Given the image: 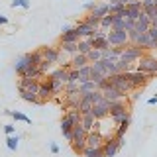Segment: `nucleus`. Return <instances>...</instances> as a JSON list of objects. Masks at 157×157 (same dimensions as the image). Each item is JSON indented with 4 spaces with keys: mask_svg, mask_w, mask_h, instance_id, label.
Instances as JSON below:
<instances>
[{
    "mask_svg": "<svg viewBox=\"0 0 157 157\" xmlns=\"http://www.w3.org/2000/svg\"><path fill=\"white\" fill-rule=\"evenodd\" d=\"M108 85H112L114 88H118L120 92H124V94H128V92L134 90V86H132L130 82V73H114V75L108 77Z\"/></svg>",
    "mask_w": 157,
    "mask_h": 157,
    "instance_id": "obj_1",
    "label": "nucleus"
},
{
    "mask_svg": "<svg viewBox=\"0 0 157 157\" xmlns=\"http://www.w3.org/2000/svg\"><path fill=\"white\" fill-rule=\"evenodd\" d=\"M145 55V49L136 45V43H128L124 47V51H122V55L118 59H122V61H128V63H137L141 57Z\"/></svg>",
    "mask_w": 157,
    "mask_h": 157,
    "instance_id": "obj_2",
    "label": "nucleus"
},
{
    "mask_svg": "<svg viewBox=\"0 0 157 157\" xmlns=\"http://www.w3.org/2000/svg\"><path fill=\"white\" fill-rule=\"evenodd\" d=\"M126 144L124 137H108V140H104V144H102V155L104 157H116V153L120 151V147Z\"/></svg>",
    "mask_w": 157,
    "mask_h": 157,
    "instance_id": "obj_3",
    "label": "nucleus"
},
{
    "mask_svg": "<svg viewBox=\"0 0 157 157\" xmlns=\"http://www.w3.org/2000/svg\"><path fill=\"white\" fill-rule=\"evenodd\" d=\"M108 116L114 118L116 124H120L126 116H130V110H128V104L124 102V98H122V100H116V102H110V112H108Z\"/></svg>",
    "mask_w": 157,
    "mask_h": 157,
    "instance_id": "obj_4",
    "label": "nucleus"
},
{
    "mask_svg": "<svg viewBox=\"0 0 157 157\" xmlns=\"http://www.w3.org/2000/svg\"><path fill=\"white\" fill-rule=\"evenodd\" d=\"M136 71L147 73V75H155V73H157V57L144 55L140 61L136 63Z\"/></svg>",
    "mask_w": 157,
    "mask_h": 157,
    "instance_id": "obj_5",
    "label": "nucleus"
},
{
    "mask_svg": "<svg viewBox=\"0 0 157 157\" xmlns=\"http://www.w3.org/2000/svg\"><path fill=\"white\" fill-rule=\"evenodd\" d=\"M106 39H108L110 45H128V43H130L126 29H110V32L106 33Z\"/></svg>",
    "mask_w": 157,
    "mask_h": 157,
    "instance_id": "obj_6",
    "label": "nucleus"
},
{
    "mask_svg": "<svg viewBox=\"0 0 157 157\" xmlns=\"http://www.w3.org/2000/svg\"><path fill=\"white\" fill-rule=\"evenodd\" d=\"M108 112H110V100H106L104 96H102L100 100L96 102V104H92V116H94L96 120H102V118H106Z\"/></svg>",
    "mask_w": 157,
    "mask_h": 157,
    "instance_id": "obj_7",
    "label": "nucleus"
},
{
    "mask_svg": "<svg viewBox=\"0 0 157 157\" xmlns=\"http://www.w3.org/2000/svg\"><path fill=\"white\" fill-rule=\"evenodd\" d=\"M149 77H153V75H147V73H141V71H132L130 73V82H132L134 88H144L145 82L149 81Z\"/></svg>",
    "mask_w": 157,
    "mask_h": 157,
    "instance_id": "obj_8",
    "label": "nucleus"
},
{
    "mask_svg": "<svg viewBox=\"0 0 157 157\" xmlns=\"http://www.w3.org/2000/svg\"><path fill=\"white\" fill-rule=\"evenodd\" d=\"M102 96H104L106 100H110V102H116V100H122V98H126L128 94L120 92L118 88H114L112 85H106L104 88H102Z\"/></svg>",
    "mask_w": 157,
    "mask_h": 157,
    "instance_id": "obj_9",
    "label": "nucleus"
},
{
    "mask_svg": "<svg viewBox=\"0 0 157 157\" xmlns=\"http://www.w3.org/2000/svg\"><path fill=\"white\" fill-rule=\"evenodd\" d=\"M102 144H104V137H102V134L98 130H90L86 134V145H90V147H102Z\"/></svg>",
    "mask_w": 157,
    "mask_h": 157,
    "instance_id": "obj_10",
    "label": "nucleus"
},
{
    "mask_svg": "<svg viewBox=\"0 0 157 157\" xmlns=\"http://www.w3.org/2000/svg\"><path fill=\"white\" fill-rule=\"evenodd\" d=\"M94 29H96V28H92L90 24H86V22H85V20L77 24V32H78V36H81V39H88V37H92V36H94Z\"/></svg>",
    "mask_w": 157,
    "mask_h": 157,
    "instance_id": "obj_11",
    "label": "nucleus"
},
{
    "mask_svg": "<svg viewBox=\"0 0 157 157\" xmlns=\"http://www.w3.org/2000/svg\"><path fill=\"white\" fill-rule=\"evenodd\" d=\"M78 39H81V36H78L77 26H75V28H63V33H61V37H59V41H73V43H77Z\"/></svg>",
    "mask_w": 157,
    "mask_h": 157,
    "instance_id": "obj_12",
    "label": "nucleus"
},
{
    "mask_svg": "<svg viewBox=\"0 0 157 157\" xmlns=\"http://www.w3.org/2000/svg\"><path fill=\"white\" fill-rule=\"evenodd\" d=\"M41 53H43V59H45V61H49L51 65L59 63V49H55V47H43Z\"/></svg>",
    "mask_w": 157,
    "mask_h": 157,
    "instance_id": "obj_13",
    "label": "nucleus"
},
{
    "mask_svg": "<svg viewBox=\"0 0 157 157\" xmlns=\"http://www.w3.org/2000/svg\"><path fill=\"white\" fill-rule=\"evenodd\" d=\"M149 26H151V22H149V16H147L145 12H141V16L136 20V26H134V28H136L140 33H145L147 29H149Z\"/></svg>",
    "mask_w": 157,
    "mask_h": 157,
    "instance_id": "obj_14",
    "label": "nucleus"
},
{
    "mask_svg": "<svg viewBox=\"0 0 157 157\" xmlns=\"http://www.w3.org/2000/svg\"><path fill=\"white\" fill-rule=\"evenodd\" d=\"M86 134H88V132L85 130V128H82V124H75V126H73V130H71V141L85 140ZM71 141H69V144H71Z\"/></svg>",
    "mask_w": 157,
    "mask_h": 157,
    "instance_id": "obj_15",
    "label": "nucleus"
},
{
    "mask_svg": "<svg viewBox=\"0 0 157 157\" xmlns=\"http://www.w3.org/2000/svg\"><path fill=\"white\" fill-rule=\"evenodd\" d=\"M73 126H75V124L69 120V116H67V114L61 118V132H63V136H65V140H67V141H71V130H73Z\"/></svg>",
    "mask_w": 157,
    "mask_h": 157,
    "instance_id": "obj_16",
    "label": "nucleus"
},
{
    "mask_svg": "<svg viewBox=\"0 0 157 157\" xmlns=\"http://www.w3.org/2000/svg\"><path fill=\"white\" fill-rule=\"evenodd\" d=\"M37 96L41 98V102H45L47 98H51V96H53L51 86H49V82H47V81H41V85H39V90H37Z\"/></svg>",
    "mask_w": 157,
    "mask_h": 157,
    "instance_id": "obj_17",
    "label": "nucleus"
},
{
    "mask_svg": "<svg viewBox=\"0 0 157 157\" xmlns=\"http://www.w3.org/2000/svg\"><path fill=\"white\" fill-rule=\"evenodd\" d=\"M88 57L86 55H82V53H75L73 55V59H71V65H73V69H81V67H85V65H88Z\"/></svg>",
    "mask_w": 157,
    "mask_h": 157,
    "instance_id": "obj_18",
    "label": "nucleus"
},
{
    "mask_svg": "<svg viewBox=\"0 0 157 157\" xmlns=\"http://www.w3.org/2000/svg\"><path fill=\"white\" fill-rule=\"evenodd\" d=\"M81 124H82V128H85L86 132H90V130L96 128V118L92 116V112H90V114H85L81 118Z\"/></svg>",
    "mask_w": 157,
    "mask_h": 157,
    "instance_id": "obj_19",
    "label": "nucleus"
},
{
    "mask_svg": "<svg viewBox=\"0 0 157 157\" xmlns=\"http://www.w3.org/2000/svg\"><path fill=\"white\" fill-rule=\"evenodd\" d=\"M20 96H22L26 102H32V104H41V98H39L36 92H29V90H24V88H20Z\"/></svg>",
    "mask_w": 157,
    "mask_h": 157,
    "instance_id": "obj_20",
    "label": "nucleus"
},
{
    "mask_svg": "<svg viewBox=\"0 0 157 157\" xmlns=\"http://www.w3.org/2000/svg\"><path fill=\"white\" fill-rule=\"evenodd\" d=\"M45 81L49 82V86H51V92L53 94H59V92L63 90V88H65V82L63 81H59V78H53V77H47Z\"/></svg>",
    "mask_w": 157,
    "mask_h": 157,
    "instance_id": "obj_21",
    "label": "nucleus"
},
{
    "mask_svg": "<svg viewBox=\"0 0 157 157\" xmlns=\"http://www.w3.org/2000/svg\"><path fill=\"white\" fill-rule=\"evenodd\" d=\"M130 124H132V118L126 116L124 120L120 122V124H116V126H118V128H116V136H118V137H124L126 132H128V128H130Z\"/></svg>",
    "mask_w": 157,
    "mask_h": 157,
    "instance_id": "obj_22",
    "label": "nucleus"
},
{
    "mask_svg": "<svg viewBox=\"0 0 157 157\" xmlns=\"http://www.w3.org/2000/svg\"><path fill=\"white\" fill-rule=\"evenodd\" d=\"M90 75H92L90 63H88V65H85V67H81V69H78V85H81V82L90 81Z\"/></svg>",
    "mask_w": 157,
    "mask_h": 157,
    "instance_id": "obj_23",
    "label": "nucleus"
},
{
    "mask_svg": "<svg viewBox=\"0 0 157 157\" xmlns=\"http://www.w3.org/2000/svg\"><path fill=\"white\" fill-rule=\"evenodd\" d=\"M141 10H144L149 18L157 14V8H155V2H153V0H141Z\"/></svg>",
    "mask_w": 157,
    "mask_h": 157,
    "instance_id": "obj_24",
    "label": "nucleus"
},
{
    "mask_svg": "<svg viewBox=\"0 0 157 157\" xmlns=\"http://www.w3.org/2000/svg\"><path fill=\"white\" fill-rule=\"evenodd\" d=\"M78 43V41H77ZM73 41H59V47L63 49L65 53H71V55H75V53H78V45Z\"/></svg>",
    "mask_w": 157,
    "mask_h": 157,
    "instance_id": "obj_25",
    "label": "nucleus"
},
{
    "mask_svg": "<svg viewBox=\"0 0 157 157\" xmlns=\"http://www.w3.org/2000/svg\"><path fill=\"white\" fill-rule=\"evenodd\" d=\"M118 61V59H116ZM116 61H112V59H102V63H104V69H106V75L110 77V75H114V73H120L118 71V63Z\"/></svg>",
    "mask_w": 157,
    "mask_h": 157,
    "instance_id": "obj_26",
    "label": "nucleus"
},
{
    "mask_svg": "<svg viewBox=\"0 0 157 157\" xmlns=\"http://www.w3.org/2000/svg\"><path fill=\"white\" fill-rule=\"evenodd\" d=\"M92 14L98 18H102V16H106V14H110V6H108V2H102V4H96L94 10H92Z\"/></svg>",
    "mask_w": 157,
    "mask_h": 157,
    "instance_id": "obj_27",
    "label": "nucleus"
},
{
    "mask_svg": "<svg viewBox=\"0 0 157 157\" xmlns=\"http://www.w3.org/2000/svg\"><path fill=\"white\" fill-rule=\"evenodd\" d=\"M82 157H104V155H102V147H90V145H86L85 151H82Z\"/></svg>",
    "mask_w": 157,
    "mask_h": 157,
    "instance_id": "obj_28",
    "label": "nucleus"
},
{
    "mask_svg": "<svg viewBox=\"0 0 157 157\" xmlns=\"http://www.w3.org/2000/svg\"><path fill=\"white\" fill-rule=\"evenodd\" d=\"M78 53H82V55H88V51L92 49V43H90V37L88 39H78Z\"/></svg>",
    "mask_w": 157,
    "mask_h": 157,
    "instance_id": "obj_29",
    "label": "nucleus"
},
{
    "mask_svg": "<svg viewBox=\"0 0 157 157\" xmlns=\"http://www.w3.org/2000/svg\"><path fill=\"white\" fill-rule=\"evenodd\" d=\"M67 75H69V71H67V69H63V67H59V69H55V71L49 73V77L59 78V81H63V82H67Z\"/></svg>",
    "mask_w": 157,
    "mask_h": 157,
    "instance_id": "obj_30",
    "label": "nucleus"
},
{
    "mask_svg": "<svg viewBox=\"0 0 157 157\" xmlns=\"http://www.w3.org/2000/svg\"><path fill=\"white\" fill-rule=\"evenodd\" d=\"M82 98H86L90 104H96V102L102 98V90H98V88H96V90H92V92H86V94H82Z\"/></svg>",
    "mask_w": 157,
    "mask_h": 157,
    "instance_id": "obj_31",
    "label": "nucleus"
},
{
    "mask_svg": "<svg viewBox=\"0 0 157 157\" xmlns=\"http://www.w3.org/2000/svg\"><path fill=\"white\" fill-rule=\"evenodd\" d=\"M78 112H81V116L90 114V112H92V104L86 100V98H81V102H78Z\"/></svg>",
    "mask_w": 157,
    "mask_h": 157,
    "instance_id": "obj_32",
    "label": "nucleus"
},
{
    "mask_svg": "<svg viewBox=\"0 0 157 157\" xmlns=\"http://www.w3.org/2000/svg\"><path fill=\"white\" fill-rule=\"evenodd\" d=\"M92 90H96L94 81H86V82H81V85H78V92H81V94H86V92H92Z\"/></svg>",
    "mask_w": 157,
    "mask_h": 157,
    "instance_id": "obj_33",
    "label": "nucleus"
},
{
    "mask_svg": "<svg viewBox=\"0 0 157 157\" xmlns=\"http://www.w3.org/2000/svg\"><path fill=\"white\" fill-rule=\"evenodd\" d=\"M136 45L144 47L145 51L149 49V45H151V39H149V36H147V32H145V33H140V37H137V41H136Z\"/></svg>",
    "mask_w": 157,
    "mask_h": 157,
    "instance_id": "obj_34",
    "label": "nucleus"
},
{
    "mask_svg": "<svg viewBox=\"0 0 157 157\" xmlns=\"http://www.w3.org/2000/svg\"><path fill=\"white\" fill-rule=\"evenodd\" d=\"M6 114L8 116H12L14 120H18V122H26V124H32V120L26 116V114H22V112H16V110H6Z\"/></svg>",
    "mask_w": 157,
    "mask_h": 157,
    "instance_id": "obj_35",
    "label": "nucleus"
},
{
    "mask_svg": "<svg viewBox=\"0 0 157 157\" xmlns=\"http://www.w3.org/2000/svg\"><path fill=\"white\" fill-rule=\"evenodd\" d=\"M71 147H73V151L78 155H82V151H85V147H86V137L85 140H77V141H71Z\"/></svg>",
    "mask_w": 157,
    "mask_h": 157,
    "instance_id": "obj_36",
    "label": "nucleus"
},
{
    "mask_svg": "<svg viewBox=\"0 0 157 157\" xmlns=\"http://www.w3.org/2000/svg\"><path fill=\"white\" fill-rule=\"evenodd\" d=\"M18 141H20V137L16 136V134H12V136H6V145H8V149L10 151H16L18 149Z\"/></svg>",
    "mask_w": 157,
    "mask_h": 157,
    "instance_id": "obj_37",
    "label": "nucleus"
},
{
    "mask_svg": "<svg viewBox=\"0 0 157 157\" xmlns=\"http://www.w3.org/2000/svg\"><path fill=\"white\" fill-rule=\"evenodd\" d=\"M112 22H114V14H106V16L100 18V26H98V28L110 29V28H112Z\"/></svg>",
    "mask_w": 157,
    "mask_h": 157,
    "instance_id": "obj_38",
    "label": "nucleus"
},
{
    "mask_svg": "<svg viewBox=\"0 0 157 157\" xmlns=\"http://www.w3.org/2000/svg\"><path fill=\"white\" fill-rule=\"evenodd\" d=\"M141 12H144V10H137V8H128V6H126V18L134 20V22H136V20L141 16Z\"/></svg>",
    "mask_w": 157,
    "mask_h": 157,
    "instance_id": "obj_39",
    "label": "nucleus"
},
{
    "mask_svg": "<svg viewBox=\"0 0 157 157\" xmlns=\"http://www.w3.org/2000/svg\"><path fill=\"white\" fill-rule=\"evenodd\" d=\"M85 22H86V24H90L92 28H98V26H100V18H98V16H94L92 12H88L86 16H85Z\"/></svg>",
    "mask_w": 157,
    "mask_h": 157,
    "instance_id": "obj_40",
    "label": "nucleus"
},
{
    "mask_svg": "<svg viewBox=\"0 0 157 157\" xmlns=\"http://www.w3.org/2000/svg\"><path fill=\"white\" fill-rule=\"evenodd\" d=\"M88 61H90V63H94V61H98V59H102V51H100V49H94V47H92L90 49V51H88Z\"/></svg>",
    "mask_w": 157,
    "mask_h": 157,
    "instance_id": "obj_41",
    "label": "nucleus"
},
{
    "mask_svg": "<svg viewBox=\"0 0 157 157\" xmlns=\"http://www.w3.org/2000/svg\"><path fill=\"white\" fill-rule=\"evenodd\" d=\"M10 6H12V8H24V10H28L29 8V0H12Z\"/></svg>",
    "mask_w": 157,
    "mask_h": 157,
    "instance_id": "obj_42",
    "label": "nucleus"
},
{
    "mask_svg": "<svg viewBox=\"0 0 157 157\" xmlns=\"http://www.w3.org/2000/svg\"><path fill=\"white\" fill-rule=\"evenodd\" d=\"M67 82H78V69H69Z\"/></svg>",
    "mask_w": 157,
    "mask_h": 157,
    "instance_id": "obj_43",
    "label": "nucleus"
},
{
    "mask_svg": "<svg viewBox=\"0 0 157 157\" xmlns=\"http://www.w3.org/2000/svg\"><path fill=\"white\" fill-rule=\"evenodd\" d=\"M110 6V14H118V12H122V10H126L124 4H120V2H116V4H108Z\"/></svg>",
    "mask_w": 157,
    "mask_h": 157,
    "instance_id": "obj_44",
    "label": "nucleus"
},
{
    "mask_svg": "<svg viewBox=\"0 0 157 157\" xmlns=\"http://www.w3.org/2000/svg\"><path fill=\"white\" fill-rule=\"evenodd\" d=\"M78 90V82H65V94L67 92H77Z\"/></svg>",
    "mask_w": 157,
    "mask_h": 157,
    "instance_id": "obj_45",
    "label": "nucleus"
},
{
    "mask_svg": "<svg viewBox=\"0 0 157 157\" xmlns=\"http://www.w3.org/2000/svg\"><path fill=\"white\" fill-rule=\"evenodd\" d=\"M39 71H41V75H45V73L49 71V69H51V63H49V61H45V59H43V61L41 63H39Z\"/></svg>",
    "mask_w": 157,
    "mask_h": 157,
    "instance_id": "obj_46",
    "label": "nucleus"
},
{
    "mask_svg": "<svg viewBox=\"0 0 157 157\" xmlns=\"http://www.w3.org/2000/svg\"><path fill=\"white\" fill-rule=\"evenodd\" d=\"M147 36H149V39L157 41V28L155 26H149V29H147Z\"/></svg>",
    "mask_w": 157,
    "mask_h": 157,
    "instance_id": "obj_47",
    "label": "nucleus"
},
{
    "mask_svg": "<svg viewBox=\"0 0 157 157\" xmlns=\"http://www.w3.org/2000/svg\"><path fill=\"white\" fill-rule=\"evenodd\" d=\"M4 134H6V136L16 134V128H14V124H6V126H4Z\"/></svg>",
    "mask_w": 157,
    "mask_h": 157,
    "instance_id": "obj_48",
    "label": "nucleus"
},
{
    "mask_svg": "<svg viewBox=\"0 0 157 157\" xmlns=\"http://www.w3.org/2000/svg\"><path fill=\"white\" fill-rule=\"evenodd\" d=\"M49 151H51L53 155H57L59 153V145L57 144H49Z\"/></svg>",
    "mask_w": 157,
    "mask_h": 157,
    "instance_id": "obj_49",
    "label": "nucleus"
},
{
    "mask_svg": "<svg viewBox=\"0 0 157 157\" xmlns=\"http://www.w3.org/2000/svg\"><path fill=\"white\" fill-rule=\"evenodd\" d=\"M94 6H96V2H86V4H85V10H86V12H92V10H94Z\"/></svg>",
    "mask_w": 157,
    "mask_h": 157,
    "instance_id": "obj_50",
    "label": "nucleus"
},
{
    "mask_svg": "<svg viewBox=\"0 0 157 157\" xmlns=\"http://www.w3.org/2000/svg\"><path fill=\"white\" fill-rule=\"evenodd\" d=\"M149 22H151V26H155V28H157V14H155V16H151V18H149Z\"/></svg>",
    "mask_w": 157,
    "mask_h": 157,
    "instance_id": "obj_51",
    "label": "nucleus"
},
{
    "mask_svg": "<svg viewBox=\"0 0 157 157\" xmlns=\"http://www.w3.org/2000/svg\"><path fill=\"white\" fill-rule=\"evenodd\" d=\"M4 24H8V18H6V16H2V14H0V26H4Z\"/></svg>",
    "mask_w": 157,
    "mask_h": 157,
    "instance_id": "obj_52",
    "label": "nucleus"
},
{
    "mask_svg": "<svg viewBox=\"0 0 157 157\" xmlns=\"http://www.w3.org/2000/svg\"><path fill=\"white\" fill-rule=\"evenodd\" d=\"M147 104H149V106H153V104H157V98H155V96H151L149 100H147Z\"/></svg>",
    "mask_w": 157,
    "mask_h": 157,
    "instance_id": "obj_53",
    "label": "nucleus"
},
{
    "mask_svg": "<svg viewBox=\"0 0 157 157\" xmlns=\"http://www.w3.org/2000/svg\"><path fill=\"white\" fill-rule=\"evenodd\" d=\"M118 2H120V4H124V6H126V4H130L132 0H118Z\"/></svg>",
    "mask_w": 157,
    "mask_h": 157,
    "instance_id": "obj_54",
    "label": "nucleus"
},
{
    "mask_svg": "<svg viewBox=\"0 0 157 157\" xmlns=\"http://www.w3.org/2000/svg\"><path fill=\"white\" fill-rule=\"evenodd\" d=\"M118 2V0H110V2H108V4H116Z\"/></svg>",
    "mask_w": 157,
    "mask_h": 157,
    "instance_id": "obj_55",
    "label": "nucleus"
},
{
    "mask_svg": "<svg viewBox=\"0 0 157 157\" xmlns=\"http://www.w3.org/2000/svg\"><path fill=\"white\" fill-rule=\"evenodd\" d=\"M153 2H155V8H157V0H153Z\"/></svg>",
    "mask_w": 157,
    "mask_h": 157,
    "instance_id": "obj_56",
    "label": "nucleus"
}]
</instances>
